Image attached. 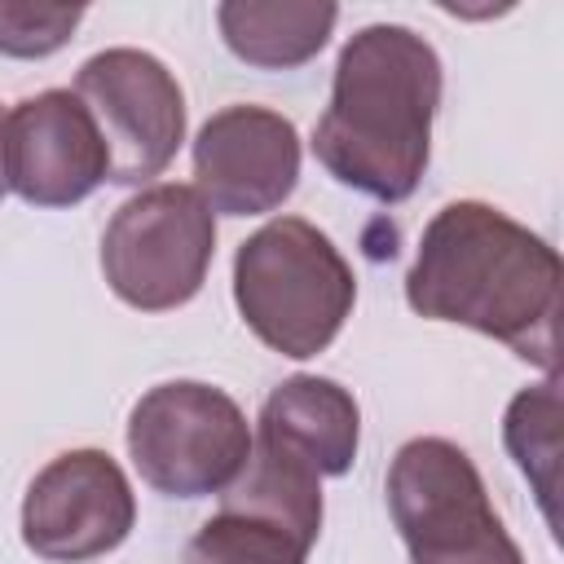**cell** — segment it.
<instances>
[{"instance_id": "obj_1", "label": "cell", "mask_w": 564, "mask_h": 564, "mask_svg": "<svg viewBox=\"0 0 564 564\" xmlns=\"http://www.w3.org/2000/svg\"><path fill=\"white\" fill-rule=\"evenodd\" d=\"M560 286L555 247L476 198L445 203L427 220L405 273L419 317L471 326L546 375L560 366Z\"/></svg>"}, {"instance_id": "obj_2", "label": "cell", "mask_w": 564, "mask_h": 564, "mask_svg": "<svg viewBox=\"0 0 564 564\" xmlns=\"http://www.w3.org/2000/svg\"><path fill=\"white\" fill-rule=\"evenodd\" d=\"M436 106V48L401 22L361 26L339 48L330 106L313 128V154L339 185L375 203H401L427 172Z\"/></svg>"}, {"instance_id": "obj_3", "label": "cell", "mask_w": 564, "mask_h": 564, "mask_svg": "<svg viewBox=\"0 0 564 564\" xmlns=\"http://www.w3.org/2000/svg\"><path fill=\"white\" fill-rule=\"evenodd\" d=\"M352 300V264L304 216H278L238 242L234 304L264 348L291 361L326 352L344 330Z\"/></svg>"}, {"instance_id": "obj_4", "label": "cell", "mask_w": 564, "mask_h": 564, "mask_svg": "<svg viewBox=\"0 0 564 564\" xmlns=\"http://www.w3.org/2000/svg\"><path fill=\"white\" fill-rule=\"evenodd\" d=\"M388 511L410 564H524L476 463L445 436H414L397 449Z\"/></svg>"}, {"instance_id": "obj_5", "label": "cell", "mask_w": 564, "mask_h": 564, "mask_svg": "<svg viewBox=\"0 0 564 564\" xmlns=\"http://www.w3.org/2000/svg\"><path fill=\"white\" fill-rule=\"evenodd\" d=\"M128 454L150 489L167 498H207L242 476L251 427L229 392L198 379H167L132 405Z\"/></svg>"}, {"instance_id": "obj_6", "label": "cell", "mask_w": 564, "mask_h": 564, "mask_svg": "<svg viewBox=\"0 0 564 564\" xmlns=\"http://www.w3.org/2000/svg\"><path fill=\"white\" fill-rule=\"evenodd\" d=\"M216 256V216L194 185H150L132 194L101 234L110 291L141 313H167L203 291Z\"/></svg>"}, {"instance_id": "obj_7", "label": "cell", "mask_w": 564, "mask_h": 564, "mask_svg": "<svg viewBox=\"0 0 564 564\" xmlns=\"http://www.w3.org/2000/svg\"><path fill=\"white\" fill-rule=\"evenodd\" d=\"M75 97L88 106L106 141L110 181L141 185L176 159L185 141V93L154 53H93L75 75Z\"/></svg>"}, {"instance_id": "obj_8", "label": "cell", "mask_w": 564, "mask_h": 564, "mask_svg": "<svg viewBox=\"0 0 564 564\" xmlns=\"http://www.w3.org/2000/svg\"><path fill=\"white\" fill-rule=\"evenodd\" d=\"M137 524V498L106 449H66L35 471L22 498V542L48 564L110 555Z\"/></svg>"}, {"instance_id": "obj_9", "label": "cell", "mask_w": 564, "mask_h": 564, "mask_svg": "<svg viewBox=\"0 0 564 564\" xmlns=\"http://www.w3.org/2000/svg\"><path fill=\"white\" fill-rule=\"evenodd\" d=\"M4 185L31 207H75L110 181L106 141L70 88L22 97L0 128Z\"/></svg>"}, {"instance_id": "obj_10", "label": "cell", "mask_w": 564, "mask_h": 564, "mask_svg": "<svg viewBox=\"0 0 564 564\" xmlns=\"http://www.w3.org/2000/svg\"><path fill=\"white\" fill-rule=\"evenodd\" d=\"M300 181V132L269 106H225L194 137V189L212 216H264Z\"/></svg>"}, {"instance_id": "obj_11", "label": "cell", "mask_w": 564, "mask_h": 564, "mask_svg": "<svg viewBox=\"0 0 564 564\" xmlns=\"http://www.w3.org/2000/svg\"><path fill=\"white\" fill-rule=\"evenodd\" d=\"M256 432L278 436L322 476H344L357 458L361 410L344 383L326 375H291L269 392Z\"/></svg>"}, {"instance_id": "obj_12", "label": "cell", "mask_w": 564, "mask_h": 564, "mask_svg": "<svg viewBox=\"0 0 564 564\" xmlns=\"http://www.w3.org/2000/svg\"><path fill=\"white\" fill-rule=\"evenodd\" d=\"M220 22V40L229 44V53L247 66L260 70H291L313 62L335 22L339 9L335 4H256V0H225L216 9Z\"/></svg>"}, {"instance_id": "obj_13", "label": "cell", "mask_w": 564, "mask_h": 564, "mask_svg": "<svg viewBox=\"0 0 564 564\" xmlns=\"http://www.w3.org/2000/svg\"><path fill=\"white\" fill-rule=\"evenodd\" d=\"M308 551L313 546L291 529L220 502V511L189 538L185 564H304Z\"/></svg>"}, {"instance_id": "obj_14", "label": "cell", "mask_w": 564, "mask_h": 564, "mask_svg": "<svg viewBox=\"0 0 564 564\" xmlns=\"http://www.w3.org/2000/svg\"><path fill=\"white\" fill-rule=\"evenodd\" d=\"M507 449L516 454L520 471L538 485V498L551 511V494H555V458H560V392H555V375L538 388H524L511 405H507Z\"/></svg>"}, {"instance_id": "obj_15", "label": "cell", "mask_w": 564, "mask_h": 564, "mask_svg": "<svg viewBox=\"0 0 564 564\" xmlns=\"http://www.w3.org/2000/svg\"><path fill=\"white\" fill-rule=\"evenodd\" d=\"M84 22V4H13L0 0V53L4 57H48L57 53L75 26Z\"/></svg>"}, {"instance_id": "obj_16", "label": "cell", "mask_w": 564, "mask_h": 564, "mask_svg": "<svg viewBox=\"0 0 564 564\" xmlns=\"http://www.w3.org/2000/svg\"><path fill=\"white\" fill-rule=\"evenodd\" d=\"M0 128H4V115H0ZM4 189H9V185H4V163H0V198H4Z\"/></svg>"}]
</instances>
